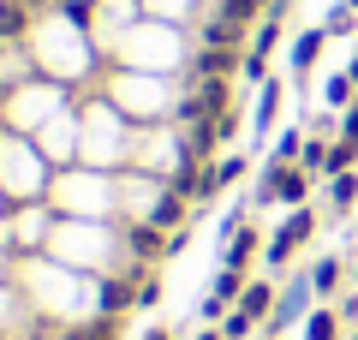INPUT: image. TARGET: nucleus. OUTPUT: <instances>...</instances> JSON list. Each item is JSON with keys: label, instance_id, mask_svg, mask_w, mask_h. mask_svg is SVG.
Instances as JSON below:
<instances>
[{"label": "nucleus", "instance_id": "a211bd4d", "mask_svg": "<svg viewBox=\"0 0 358 340\" xmlns=\"http://www.w3.org/2000/svg\"><path fill=\"white\" fill-rule=\"evenodd\" d=\"M305 340H341V311H310L305 316Z\"/></svg>", "mask_w": 358, "mask_h": 340}, {"label": "nucleus", "instance_id": "2eb2a0df", "mask_svg": "<svg viewBox=\"0 0 358 340\" xmlns=\"http://www.w3.org/2000/svg\"><path fill=\"white\" fill-rule=\"evenodd\" d=\"M352 162H358V143H352V138H334V143H329V167H322V179L352 173Z\"/></svg>", "mask_w": 358, "mask_h": 340}, {"label": "nucleus", "instance_id": "c756f323", "mask_svg": "<svg viewBox=\"0 0 358 340\" xmlns=\"http://www.w3.org/2000/svg\"><path fill=\"white\" fill-rule=\"evenodd\" d=\"M30 6H36V0H30Z\"/></svg>", "mask_w": 358, "mask_h": 340}, {"label": "nucleus", "instance_id": "412c9836", "mask_svg": "<svg viewBox=\"0 0 358 340\" xmlns=\"http://www.w3.org/2000/svg\"><path fill=\"white\" fill-rule=\"evenodd\" d=\"M322 30H329V36H358V13L341 0V6H334V13L322 18Z\"/></svg>", "mask_w": 358, "mask_h": 340}, {"label": "nucleus", "instance_id": "c85d7f7f", "mask_svg": "<svg viewBox=\"0 0 358 340\" xmlns=\"http://www.w3.org/2000/svg\"><path fill=\"white\" fill-rule=\"evenodd\" d=\"M352 281H358V263H352Z\"/></svg>", "mask_w": 358, "mask_h": 340}, {"label": "nucleus", "instance_id": "f3484780", "mask_svg": "<svg viewBox=\"0 0 358 340\" xmlns=\"http://www.w3.org/2000/svg\"><path fill=\"white\" fill-rule=\"evenodd\" d=\"M281 96H287V90H281V78H268V84H263V101H257V132H268V126H275V113H281Z\"/></svg>", "mask_w": 358, "mask_h": 340}, {"label": "nucleus", "instance_id": "aec40b11", "mask_svg": "<svg viewBox=\"0 0 358 340\" xmlns=\"http://www.w3.org/2000/svg\"><path fill=\"white\" fill-rule=\"evenodd\" d=\"M239 292H245V275H239V269H221V275H215V287H209V299L239 304Z\"/></svg>", "mask_w": 358, "mask_h": 340}, {"label": "nucleus", "instance_id": "20e7f679", "mask_svg": "<svg viewBox=\"0 0 358 340\" xmlns=\"http://www.w3.org/2000/svg\"><path fill=\"white\" fill-rule=\"evenodd\" d=\"M126 245H131L138 263H162V257H167V233H162L155 221H131V227H126Z\"/></svg>", "mask_w": 358, "mask_h": 340}, {"label": "nucleus", "instance_id": "4468645a", "mask_svg": "<svg viewBox=\"0 0 358 340\" xmlns=\"http://www.w3.org/2000/svg\"><path fill=\"white\" fill-rule=\"evenodd\" d=\"M352 203H358V173H334V179H329V209L346 215Z\"/></svg>", "mask_w": 358, "mask_h": 340}, {"label": "nucleus", "instance_id": "dca6fc26", "mask_svg": "<svg viewBox=\"0 0 358 340\" xmlns=\"http://www.w3.org/2000/svg\"><path fill=\"white\" fill-rule=\"evenodd\" d=\"M120 334V316H96V323H78V328H66L60 340H114Z\"/></svg>", "mask_w": 358, "mask_h": 340}, {"label": "nucleus", "instance_id": "423d86ee", "mask_svg": "<svg viewBox=\"0 0 358 340\" xmlns=\"http://www.w3.org/2000/svg\"><path fill=\"white\" fill-rule=\"evenodd\" d=\"M185 203H192V197H179L173 185H162V197L150 203V215H143V221H155L162 233H179V227H185Z\"/></svg>", "mask_w": 358, "mask_h": 340}, {"label": "nucleus", "instance_id": "39448f33", "mask_svg": "<svg viewBox=\"0 0 358 340\" xmlns=\"http://www.w3.org/2000/svg\"><path fill=\"white\" fill-rule=\"evenodd\" d=\"M131 304H138V281H131V275L102 281V292H96V311H102V316H126Z\"/></svg>", "mask_w": 358, "mask_h": 340}, {"label": "nucleus", "instance_id": "b1692460", "mask_svg": "<svg viewBox=\"0 0 358 340\" xmlns=\"http://www.w3.org/2000/svg\"><path fill=\"white\" fill-rule=\"evenodd\" d=\"M334 311H341V323H358V292H346V299L334 304Z\"/></svg>", "mask_w": 358, "mask_h": 340}, {"label": "nucleus", "instance_id": "7c9ffc66", "mask_svg": "<svg viewBox=\"0 0 358 340\" xmlns=\"http://www.w3.org/2000/svg\"><path fill=\"white\" fill-rule=\"evenodd\" d=\"M352 340H358V334H352Z\"/></svg>", "mask_w": 358, "mask_h": 340}, {"label": "nucleus", "instance_id": "6e6552de", "mask_svg": "<svg viewBox=\"0 0 358 340\" xmlns=\"http://www.w3.org/2000/svg\"><path fill=\"white\" fill-rule=\"evenodd\" d=\"M275 281H245V292H239V311L245 316H257V323H268V316H275Z\"/></svg>", "mask_w": 358, "mask_h": 340}, {"label": "nucleus", "instance_id": "ddd939ff", "mask_svg": "<svg viewBox=\"0 0 358 340\" xmlns=\"http://www.w3.org/2000/svg\"><path fill=\"white\" fill-rule=\"evenodd\" d=\"M322 101H329V108H352V101H358V84H352V72H334L329 78V84H322Z\"/></svg>", "mask_w": 358, "mask_h": 340}, {"label": "nucleus", "instance_id": "7ed1b4c3", "mask_svg": "<svg viewBox=\"0 0 358 340\" xmlns=\"http://www.w3.org/2000/svg\"><path fill=\"white\" fill-rule=\"evenodd\" d=\"M263 173L275 179V203H287V209H305L310 179H317V173H305V167H281V162H263Z\"/></svg>", "mask_w": 358, "mask_h": 340}, {"label": "nucleus", "instance_id": "f8f14e48", "mask_svg": "<svg viewBox=\"0 0 358 340\" xmlns=\"http://www.w3.org/2000/svg\"><path fill=\"white\" fill-rule=\"evenodd\" d=\"M341 275H346V263H341V257H317V269H310V287H317V299H334Z\"/></svg>", "mask_w": 358, "mask_h": 340}, {"label": "nucleus", "instance_id": "9d476101", "mask_svg": "<svg viewBox=\"0 0 358 340\" xmlns=\"http://www.w3.org/2000/svg\"><path fill=\"white\" fill-rule=\"evenodd\" d=\"M197 42H203V48H245V24H227V18L209 13L203 30H197Z\"/></svg>", "mask_w": 358, "mask_h": 340}, {"label": "nucleus", "instance_id": "0eeeda50", "mask_svg": "<svg viewBox=\"0 0 358 340\" xmlns=\"http://www.w3.org/2000/svg\"><path fill=\"white\" fill-rule=\"evenodd\" d=\"M329 42H334V36H329L322 24L305 30V36L293 42V78H310V72H317V60H322V48H329Z\"/></svg>", "mask_w": 358, "mask_h": 340}, {"label": "nucleus", "instance_id": "1a4fd4ad", "mask_svg": "<svg viewBox=\"0 0 358 340\" xmlns=\"http://www.w3.org/2000/svg\"><path fill=\"white\" fill-rule=\"evenodd\" d=\"M257 245H263V239H257V227L245 221L239 233L227 239V251H221V269H239V275H245V269H251V257H257Z\"/></svg>", "mask_w": 358, "mask_h": 340}, {"label": "nucleus", "instance_id": "f257e3e1", "mask_svg": "<svg viewBox=\"0 0 358 340\" xmlns=\"http://www.w3.org/2000/svg\"><path fill=\"white\" fill-rule=\"evenodd\" d=\"M310 233H317V209H310V203H305V209H293V215H287V221H281V233L268 239L263 263H268V269H287V263H293V257H299V245H310Z\"/></svg>", "mask_w": 358, "mask_h": 340}, {"label": "nucleus", "instance_id": "9b49d317", "mask_svg": "<svg viewBox=\"0 0 358 340\" xmlns=\"http://www.w3.org/2000/svg\"><path fill=\"white\" fill-rule=\"evenodd\" d=\"M30 30V0H0V42H18Z\"/></svg>", "mask_w": 358, "mask_h": 340}, {"label": "nucleus", "instance_id": "4be33fe9", "mask_svg": "<svg viewBox=\"0 0 358 340\" xmlns=\"http://www.w3.org/2000/svg\"><path fill=\"white\" fill-rule=\"evenodd\" d=\"M245 167H251L245 155H221V162H215V185H221V191H227V185H239V179H245Z\"/></svg>", "mask_w": 358, "mask_h": 340}, {"label": "nucleus", "instance_id": "bb28decb", "mask_svg": "<svg viewBox=\"0 0 358 340\" xmlns=\"http://www.w3.org/2000/svg\"><path fill=\"white\" fill-rule=\"evenodd\" d=\"M143 340H173V334H167V328H150V334H143Z\"/></svg>", "mask_w": 358, "mask_h": 340}, {"label": "nucleus", "instance_id": "393cba45", "mask_svg": "<svg viewBox=\"0 0 358 340\" xmlns=\"http://www.w3.org/2000/svg\"><path fill=\"white\" fill-rule=\"evenodd\" d=\"M227 311H233V304H221V299H203V323H221Z\"/></svg>", "mask_w": 358, "mask_h": 340}, {"label": "nucleus", "instance_id": "5701e85b", "mask_svg": "<svg viewBox=\"0 0 358 340\" xmlns=\"http://www.w3.org/2000/svg\"><path fill=\"white\" fill-rule=\"evenodd\" d=\"M341 138H352V143H358V101L341 113Z\"/></svg>", "mask_w": 358, "mask_h": 340}, {"label": "nucleus", "instance_id": "a878e982", "mask_svg": "<svg viewBox=\"0 0 358 340\" xmlns=\"http://www.w3.org/2000/svg\"><path fill=\"white\" fill-rule=\"evenodd\" d=\"M197 340H227V334H221V328H215V323H209V328H203V334H197Z\"/></svg>", "mask_w": 358, "mask_h": 340}, {"label": "nucleus", "instance_id": "6ab92c4d", "mask_svg": "<svg viewBox=\"0 0 358 340\" xmlns=\"http://www.w3.org/2000/svg\"><path fill=\"white\" fill-rule=\"evenodd\" d=\"M215 328H221V334H227V340H251V334H257V328H263V323H257V316H245V311H239V304H233V311H227V316H221V323H215Z\"/></svg>", "mask_w": 358, "mask_h": 340}, {"label": "nucleus", "instance_id": "f03ea898", "mask_svg": "<svg viewBox=\"0 0 358 340\" xmlns=\"http://www.w3.org/2000/svg\"><path fill=\"white\" fill-rule=\"evenodd\" d=\"M233 72H245V48H203V42H197L192 84H203V78H233Z\"/></svg>", "mask_w": 358, "mask_h": 340}, {"label": "nucleus", "instance_id": "cd10ccee", "mask_svg": "<svg viewBox=\"0 0 358 340\" xmlns=\"http://www.w3.org/2000/svg\"><path fill=\"white\" fill-rule=\"evenodd\" d=\"M346 6H352V13H358V0H346Z\"/></svg>", "mask_w": 358, "mask_h": 340}]
</instances>
